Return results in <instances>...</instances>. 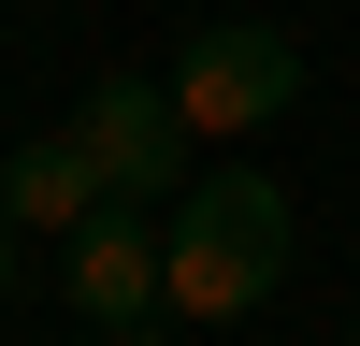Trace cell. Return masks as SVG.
Here are the masks:
<instances>
[{
    "label": "cell",
    "mask_w": 360,
    "mask_h": 346,
    "mask_svg": "<svg viewBox=\"0 0 360 346\" xmlns=\"http://www.w3.org/2000/svg\"><path fill=\"white\" fill-rule=\"evenodd\" d=\"M274 274H288V188L245 173V159L188 173L173 188V303L188 317H245Z\"/></svg>",
    "instance_id": "6da1fadb"
},
{
    "label": "cell",
    "mask_w": 360,
    "mask_h": 346,
    "mask_svg": "<svg viewBox=\"0 0 360 346\" xmlns=\"http://www.w3.org/2000/svg\"><path fill=\"white\" fill-rule=\"evenodd\" d=\"M159 86H173V115H188L202 144H245V130H274V115L303 101V44H288V29H202Z\"/></svg>",
    "instance_id": "7a4b0ae2"
},
{
    "label": "cell",
    "mask_w": 360,
    "mask_h": 346,
    "mask_svg": "<svg viewBox=\"0 0 360 346\" xmlns=\"http://www.w3.org/2000/svg\"><path fill=\"white\" fill-rule=\"evenodd\" d=\"M72 130L101 144V173H115V202H159V188H188V115H173V86H144V72H115V86H86L72 101Z\"/></svg>",
    "instance_id": "3957f363"
},
{
    "label": "cell",
    "mask_w": 360,
    "mask_h": 346,
    "mask_svg": "<svg viewBox=\"0 0 360 346\" xmlns=\"http://www.w3.org/2000/svg\"><path fill=\"white\" fill-rule=\"evenodd\" d=\"M72 303L101 317V332H144V317L173 303V231H144L130 202H101V217L72 231Z\"/></svg>",
    "instance_id": "277c9868"
},
{
    "label": "cell",
    "mask_w": 360,
    "mask_h": 346,
    "mask_svg": "<svg viewBox=\"0 0 360 346\" xmlns=\"http://www.w3.org/2000/svg\"><path fill=\"white\" fill-rule=\"evenodd\" d=\"M0 202H15L29 231H86V217L115 202V173H101V144H86V130H44V144L0 159Z\"/></svg>",
    "instance_id": "5b68a950"
},
{
    "label": "cell",
    "mask_w": 360,
    "mask_h": 346,
    "mask_svg": "<svg viewBox=\"0 0 360 346\" xmlns=\"http://www.w3.org/2000/svg\"><path fill=\"white\" fill-rule=\"evenodd\" d=\"M15 231H29V217H15V202H0V303H15Z\"/></svg>",
    "instance_id": "8992f818"
}]
</instances>
